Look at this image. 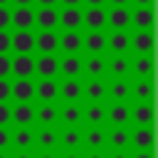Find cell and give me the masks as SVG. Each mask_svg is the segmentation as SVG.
Returning <instances> with one entry per match:
<instances>
[{
  "label": "cell",
  "instance_id": "f907efd6",
  "mask_svg": "<svg viewBox=\"0 0 158 158\" xmlns=\"http://www.w3.org/2000/svg\"><path fill=\"white\" fill-rule=\"evenodd\" d=\"M15 158H32V156H27V153H17Z\"/></svg>",
  "mask_w": 158,
  "mask_h": 158
},
{
  "label": "cell",
  "instance_id": "816d5d0a",
  "mask_svg": "<svg viewBox=\"0 0 158 158\" xmlns=\"http://www.w3.org/2000/svg\"><path fill=\"white\" fill-rule=\"evenodd\" d=\"M40 158H54V156H52V153H42Z\"/></svg>",
  "mask_w": 158,
  "mask_h": 158
},
{
  "label": "cell",
  "instance_id": "5b68a950",
  "mask_svg": "<svg viewBox=\"0 0 158 158\" xmlns=\"http://www.w3.org/2000/svg\"><path fill=\"white\" fill-rule=\"evenodd\" d=\"M35 47L42 54H52L59 47V37L54 35V30H42L40 35H35Z\"/></svg>",
  "mask_w": 158,
  "mask_h": 158
},
{
  "label": "cell",
  "instance_id": "44dd1931",
  "mask_svg": "<svg viewBox=\"0 0 158 158\" xmlns=\"http://www.w3.org/2000/svg\"><path fill=\"white\" fill-rule=\"evenodd\" d=\"M59 69H62L67 77H79V72H81V59L74 57V54H67V57L59 62Z\"/></svg>",
  "mask_w": 158,
  "mask_h": 158
},
{
  "label": "cell",
  "instance_id": "d6986e66",
  "mask_svg": "<svg viewBox=\"0 0 158 158\" xmlns=\"http://www.w3.org/2000/svg\"><path fill=\"white\" fill-rule=\"evenodd\" d=\"M128 118H131V111H128V106H126V104H114V106L109 109V121H111V123L123 126Z\"/></svg>",
  "mask_w": 158,
  "mask_h": 158
},
{
  "label": "cell",
  "instance_id": "bcb514c9",
  "mask_svg": "<svg viewBox=\"0 0 158 158\" xmlns=\"http://www.w3.org/2000/svg\"><path fill=\"white\" fill-rule=\"evenodd\" d=\"M37 2H40V5H54L57 0H37Z\"/></svg>",
  "mask_w": 158,
  "mask_h": 158
},
{
  "label": "cell",
  "instance_id": "e575fe53",
  "mask_svg": "<svg viewBox=\"0 0 158 158\" xmlns=\"http://www.w3.org/2000/svg\"><path fill=\"white\" fill-rule=\"evenodd\" d=\"M62 141H64V146H67V148H74V146H79V131H77V128H69V131H64V133H62Z\"/></svg>",
  "mask_w": 158,
  "mask_h": 158
},
{
  "label": "cell",
  "instance_id": "3957f363",
  "mask_svg": "<svg viewBox=\"0 0 158 158\" xmlns=\"http://www.w3.org/2000/svg\"><path fill=\"white\" fill-rule=\"evenodd\" d=\"M10 72L22 79V77H32L35 74V59L32 54H17L15 59H10Z\"/></svg>",
  "mask_w": 158,
  "mask_h": 158
},
{
  "label": "cell",
  "instance_id": "83f0119b",
  "mask_svg": "<svg viewBox=\"0 0 158 158\" xmlns=\"http://www.w3.org/2000/svg\"><path fill=\"white\" fill-rule=\"evenodd\" d=\"M136 96H138V99H143V101H151V96H153L151 77H146V79H141V81L136 84Z\"/></svg>",
  "mask_w": 158,
  "mask_h": 158
},
{
  "label": "cell",
  "instance_id": "8fae6325",
  "mask_svg": "<svg viewBox=\"0 0 158 158\" xmlns=\"http://www.w3.org/2000/svg\"><path fill=\"white\" fill-rule=\"evenodd\" d=\"M131 47L136 52H141V54H151V49H153V35H151V30H136V35L131 37Z\"/></svg>",
  "mask_w": 158,
  "mask_h": 158
},
{
  "label": "cell",
  "instance_id": "ab89813d",
  "mask_svg": "<svg viewBox=\"0 0 158 158\" xmlns=\"http://www.w3.org/2000/svg\"><path fill=\"white\" fill-rule=\"evenodd\" d=\"M10 25V10L5 5H0V30H5Z\"/></svg>",
  "mask_w": 158,
  "mask_h": 158
},
{
  "label": "cell",
  "instance_id": "e0dca14e",
  "mask_svg": "<svg viewBox=\"0 0 158 158\" xmlns=\"http://www.w3.org/2000/svg\"><path fill=\"white\" fill-rule=\"evenodd\" d=\"M59 47H62L67 54H74V52L81 47V37H79V32H77V30H67V32L59 37Z\"/></svg>",
  "mask_w": 158,
  "mask_h": 158
},
{
  "label": "cell",
  "instance_id": "db71d44e",
  "mask_svg": "<svg viewBox=\"0 0 158 158\" xmlns=\"http://www.w3.org/2000/svg\"><path fill=\"white\" fill-rule=\"evenodd\" d=\"M111 158H128V156H123V153H116V156H111Z\"/></svg>",
  "mask_w": 158,
  "mask_h": 158
},
{
  "label": "cell",
  "instance_id": "ee69618b",
  "mask_svg": "<svg viewBox=\"0 0 158 158\" xmlns=\"http://www.w3.org/2000/svg\"><path fill=\"white\" fill-rule=\"evenodd\" d=\"M151 2L153 0H136V5H148V7H151Z\"/></svg>",
  "mask_w": 158,
  "mask_h": 158
},
{
  "label": "cell",
  "instance_id": "30bf717a",
  "mask_svg": "<svg viewBox=\"0 0 158 158\" xmlns=\"http://www.w3.org/2000/svg\"><path fill=\"white\" fill-rule=\"evenodd\" d=\"M35 72L40 77H54L59 72V62L54 54H42L40 59H35Z\"/></svg>",
  "mask_w": 158,
  "mask_h": 158
},
{
  "label": "cell",
  "instance_id": "ba28073f",
  "mask_svg": "<svg viewBox=\"0 0 158 158\" xmlns=\"http://www.w3.org/2000/svg\"><path fill=\"white\" fill-rule=\"evenodd\" d=\"M10 96H15L17 101H30L35 96V84L30 81V77H22L15 84H10Z\"/></svg>",
  "mask_w": 158,
  "mask_h": 158
},
{
  "label": "cell",
  "instance_id": "4316f807",
  "mask_svg": "<svg viewBox=\"0 0 158 158\" xmlns=\"http://www.w3.org/2000/svg\"><path fill=\"white\" fill-rule=\"evenodd\" d=\"M151 72H153V59H151V54H141V57L136 59V74L151 77Z\"/></svg>",
  "mask_w": 158,
  "mask_h": 158
},
{
  "label": "cell",
  "instance_id": "7402d4cb",
  "mask_svg": "<svg viewBox=\"0 0 158 158\" xmlns=\"http://www.w3.org/2000/svg\"><path fill=\"white\" fill-rule=\"evenodd\" d=\"M133 118H136L141 126H151V121H153V106H151V101L138 104L136 111H133Z\"/></svg>",
  "mask_w": 158,
  "mask_h": 158
},
{
  "label": "cell",
  "instance_id": "cb8c5ba5",
  "mask_svg": "<svg viewBox=\"0 0 158 158\" xmlns=\"http://www.w3.org/2000/svg\"><path fill=\"white\" fill-rule=\"evenodd\" d=\"M86 96H89L91 101H99V99H104V96H106V86H104V81L94 77V79L86 84Z\"/></svg>",
  "mask_w": 158,
  "mask_h": 158
},
{
  "label": "cell",
  "instance_id": "484cf974",
  "mask_svg": "<svg viewBox=\"0 0 158 158\" xmlns=\"http://www.w3.org/2000/svg\"><path fill=\"white\" fill-rule=\"evenodd\" d=\"M84 67H86V72H89L91 77H101V74L106 72V64H104V59H101V57H96V54H94L91 59H86V64H84Z\"/></svg>",
  "mask_w": 158,
  "mask_h": 158
},
{
  "label": "cell",
  "instance_id": "5bb4252c",
  "mask_svg": "<svg viewBox=\"0 0 158 158\" xmlns=\"http://www.w3.org/2000/svg\"><path fill=\"white\" fill-rule=\"evenodd\" d=\"M10 116L17 121V126H27V123H32V118H35V109H32L27 101H17V106L10 109Z\"/></svg>",
  "mask_w": 158,
  "mask_h": 158
},
{
  "label": "cell",
  "instance_id": "7a4b0ae2",
  "mask_svg": "<svg viewBox=\"0 0 158 158\" xmlns=\"http://www.w3.org/2000/svg\"><path fill=\"white\" fill-rule=\"evenodd\" d=\"M10 25H15L17 30H30L35 25V10L30 5H17V10L10 12Z\"/></svg>",
  "mask_w": 158,
  "mask_h": 158
},
{
  "label": "cell",
  "instance_id": "4dcf8cb0",
  "mask_svg": "<svg viewBox=\"0 0 158 158\" xmlns=\"http://www.w3.org/2000/svg\"><path fill=\"white\" fill-rule=\"evenodd\" d=\"M104 116H106V114H104V109H101L99 104H91V106L86 109V121H89V123H101Z\"/></svg>",
  "mask_w": 158,
  "mask_h": 158
},
{
  "label": "cell",
  "instance_id": "60d3db41",
  "mask_svg": "<svg viewBox=\"0 0 158 158\" xmlns=\"http://www.w3.org/2000/svg\"><path fill=\"white\" fill-rule=\"evenodd\" d=\"M7 99H10V84L0 79V101H7Z\"/></svg>",
  "mask_w": 158,
  "mask_h": 158
},
{
  "label": "cell",
  "instance_id": "ffe728a7",
  "mask_svg": "<svg viewBox=\"0 0 158 158\" xmlns=\"http://www.w3.org/2000/svg\"><path fill=\"white\" fill-rule=\"evenodd\" d=\"M133 143H136L138 148H143V151H151V148H153V131H151V126L136 128V133H133Z\"/></svg>",
  "mask_w": 158,
  "mask_h": 158
},
{
  "label": "cell",
  "instance_id": "f1b7e54d",
  "mask_svg": "<svg viewBox=\"0 0 158 158\" xmlns=\"http://www.w3.org/2000/svg\"><path fill=\"white\" fill-rule=\"evenodd\" d=\"M35 116H40V121H42V123H52V121L59 116V111H57V109H54V106L47 101V104H44V106H42V109H40Z\"/></svg>",
  "mask_w": 158,
  "mask_h": 158
},
{
  "label": "cell",
  "instance_id": "f6af8a7d",
  "mask_svg": "<svg viewBox=\"0 0 158 158\" xmlns=\"http://www.w3.org/2000/svg\"><path fill=\"white\" fill-rule=\"evenodd\" d=\"M86 2H89V5H104L106 0H86Z\"/></svg>",
  "mask_w": 158,
  "mask_h": 158
},
{
  "label": "cell",
  "instance_id": "52a82bcc",
  "mask_svg": "<svg viewBox=\"0 0 158 158\" xmlns=\"http://www.w3.org/2000/svg\"><path fill=\"white\" fill-rule=\"evenodd\" d=\"M128 47H131V37L126 35V30H114V32L106 37V49H111V52H116V54H123Z\"/></svg>",
  "mask_w": 158,
  "mask_h": 158
},
{
  "label": "cell",
  "instance_id": "f546056e",
  "mask_svg": "<svg viewBox=\"0 0 158 158\" xmlns=\"http://www.w3.org/2000/svg\"><path fill=\"white\" fill-rule=\"evenodd\" d=\"M32 141H35V136L22 126V128H17V133H15V143H17V148H30L32 146Z\"/></svg>",
  "mask_w": 158,
  "mask_h": 158
},
{
  "label": "cell",
  "instance_id": "277c9868",
  "mask_svg": "<svg viewBox=\"0 0 158 158\" xmlns=\"http://www.w3.org/2000/svg\"><path fill=\"white\" fill-rule=\"evenodd\" d=\"M106 25H111L114 30H126L131 25V12L126 10V5H114V10H109L106 15Z\"/></svg>",
  "mask_w": 158,
  "mask_h": 158
},
{
  "label": "cell",
  "instance_id": "c3c4849f",
  "mask_svg": "<svg viewBox=\"0 0 158 158\" xmlns=\"http://www.w3.org/2000/svg\"><path fill=\"white\" fill-rule=\"evenodd\" d=\"M128 0H111V5H126Z\"/></svg>",
  "mask_w": 158,
  "mask_h": 158
},
{
  "label": "cell",
  "instance_id": "603a6c76",
  "mask_svg": "<svg viewBox=\"0 0 158 158\" xmlns=\"http://www.w3.org/2000/svg\"><path fill=\"white\" fill-rule=\"evenodd\" d=\"M128 67H131V64H128V59H126L123 54H118V57H114V59L109 62V72H111L116 79H118V77H126V74H128Z\"/></svg>",
  "mask_w": 158,
  "mask_h": 158
},
{
  "label": "cell",
  "instance_id": "7bdbcfd3",
  "mask_svg": "<svg viewBox=\"0 0 158 158\" xmlns=\"http://www.w3.org/2000/svg\"><path fill=\"white\" fill-rule=\"evenodd\" d=\"M136 158H153V153L151 151H141V153H136Z\"/></svg>",
  "mask_w": 158,
  "mask_h": 158
},
{
  "label": "cell",
  "instance_id": "8d00e7d4",
  "mask_svg": "<svg viewBox=\"0 0 158 158\" xmlns=\"http://www.w3.org/2000/svg\"><path fill=\"white\" fill-rule=\"evenodd\" d=\"M7 121H12V116H10V106H7L5 101H0V126H5Z\"/></svg>",
  "mask_w": 158,
  "mask_h": 158
},
{
  "label": "cell",
  "instance_id": "681fc988",
  "mask_svg": "<svg viewBox=\"0 0 158 158\" xmlns=\"http://www.w3.org/2000/svg\"><path fill=\"white\" fill-rule=\"evenodd\" d=\"M64 5H79V0H62Z\"/></svg>",
  "mask_w": 158,
  "mask_h": 158
},
{
  "label": "cell",
  "instance_id": "9c48e42d",
  "mask_svg": "<svg viewBox=\"0 0 158 158\" xmlns=\"http://www.w3.org/2000/svg\"><path fill=\"white\" fill-rule=\"evenodd\" d=\"M35 22L42 27V30H54L59 25V12L52 7V5H44L40 12H35Z\"/></svg>",
  "mask_w": 158,
  "mask_h": 158
},
{
  "label": "cell",
  "instance_id": "7dc6e473",
  "mask_svg": "<svg viewBox=\"0 0 158 158\" xmlns=\"http://www.w3.org/2000/svg\"><path fill=\"white\" fill-rule=\"evenodd\" d=\"M32 0H15V5H30Z\"/></svg>",
  "mask_w": 158,
  "mask_h": 158
},
{
  "label": "cell",
  "instance_id": "7c38bea8",
  "mask_svg": "<svg viewBox=\"0 0 158 158\" xmlns=\"http://www.w3.org/2000/svg\"><path fill=\"white\" fill-rule=\"evenodd\" d=\"M131 22L136 25V30H151L153 27V10L148 5H138L136 12L131 15Z\"/></svg>",
  "mask_w": 158,
  "mask_h": 158
},
{
  "label": "cell",
  "instance_id": "74e56055",
  "mask_svg": "<svg viewBox=\"0 0 158 158\" xmlns=\"http://www.w3.org/2000/svg\"><path fill=\"white\" fill-rule=\"evenodd\" d=\"M7 52H10V35L0 30V54H7Z\"/></svg>",
  "mask_w": 158,
  "mask_h": 158
},
{
  "label": "cell",
  "instance_id": "11a10c76",
  "mask_svg": "<svg viewBox=\"0 0 158 158\" xmlns=\"http://www.w3.org/2000/svg\"><path fill=\"white\" fill-rule=\"evenodd\" d=\"M64 158H79V156H77V153H69V156H64Z\"/></svg>",
  "mask_w": 158,
  "mask_h": 158
},
{
  "label": "cell",
  "instance_id": "6f0895ef",
  "mask_svg": "<svg viewBox=\"0 0 158 158\" xmlns=\"http://www.w3.org/2000/svg\"><path fill=\"white\" fill-rule=\"evenodd\" d=\"M0 158H7V156H2V153H0Z\"/></svg>",
  "mask_w": 158,
  "mask_h": 158
},
{
  "label": "cell",
  "instance_id": "d6a6232c",
  "mask_svg": "<svg viewBox=\"0 0 158 158\" xmlns=\"http://www.w3.org/2000/svg\"><path fill=\"white\" fill-rule=\"evenodd\" d=\"M111 143H114L116 148H123V146L128 143V133H126V128H123V126H118V128H114V131H111Z\"/></svg>",
  "mask_w": 158,
  "mask_h": 158
},
{
  "label": "cell",
  "instance_id": "6da1fadb",
  "mask_svg": "<svg viewBox=\"0 0 158 158\" xmlns=\"http://www.w3.org/2000/svg\"><path fill=\"white\" fill-rule=\"evenodd\" d=\"M10 49H15L17 54H30L35 49V35L30 30H17L15 35H10Z\"/></svg>",
  "mask_w": 158,
  "mask_h": 158
},
{
  "label": "cell",
  "instance_id": "4fadbf2b",
  "mask_svg": "<svg viewBox=\"0 0 158 158\" xmlns=\"http://www.w3.org/2000/svg\"><path fill=\"white\" fill-rule=\"evenodd\" d=\"M81 44H84L91 54H99V52L106 49V37H104L101 30H89V35L81 40Z\"/></svg>",
  "mask_w": 158,
  "mask_h": 158
},
{
  "label": "cell",
  "instance_id": "f5cc1de1",
  "mask_svg": "<svg viewBox=\"0 0 158 158\" xmlns=\"http://www.w3.org/2000/svg\"><path fill=\"white\" fill-rule=\"evenodd\" d=\"M89 158H104V156H101V153H91Z\"/></svg>",
  "mask_w": 158,
  "mask_h": 158
},
{
  "label": "cell",
  "instance_id": "d590c367",
  "mask_svg": "<svg viewBox=\"0 0 158 158\" xmlns=\"http://www.w3.org/2000/svg\"><path fill=\"white\" fill-rule=\"evenodd\" d=\"M86 143H89L91 148L101 146V143H104V133H101V128H91V131L86 133Z\"/></svg>",
  "mask_w": 158,
  "mask_h": 158
},
{
  "label": "cell",
  "instance_id": "f35d334b",
  "mask_svg": "<svg viewBox=\"0 0 158 158\" xmlns=\"http://www.w3.org/2000/svg\"><path fill=\"white\" fill-rule=\"evenodd\" d=\"M7 74H10V57L0 54V79H5Z\"/></svg>",
  "mask_w": 158,
  "mask_h": 158
},
{
  "label": "cell",
  "instance_id": "8992f818",
  "mask_svg": "<svg viewBox=\"0 0 158 158\" xmlns=\"http://www.w3.org/2000/svg\"><path fill=\"white\" fill-rule=\"evenodd\" d=\"M81 22L89 30H101L106 25V12L101 10V5H89V10L81 15Z\"/></svg>",
  "mask_w": 158,
  "mask_h": 158
},
{
  "label": "cell",
  "instance_id": "ac0fdd59",
  "mask_svg": "<svg viewBox=\"0 0 158 158\" xmlns=\"http://www.w3.org/2000/svg\"><path fill=\"white\" fill-rule=\"evenodd\" d=\"M59 91H62V96H64L67 101H77L79 94H81V84L77 81V77H69V79L59 86Z\"/></svg>",
  "mask_w": 158,
  "mask_h": 158
},
{
  "label": "cell",
  "instance_id": "836d02e7",
  "mask_svg": "<svg viewBox=\"0 0 158 158\" xmlns=\"http://www.w3.org/2000/svg\"><path fill=\"white\" fill-rule=\"evenodd\" d=\"M79 116H81V111H79V106H74V104H69V106L62 109V118H64L67 123H77Z\"/></svg>",
  "mask_w": 158,
  "mask_h": 158
},
{
  "label": "cell",
  "instance_id": "b9f144b4",
  "mask_svg": "<svg viewBox=\"0 0 158 158\" xmlns=\"http://www.w3.org/2000/svg\"><path fill=\"white\" fill-rule=\"evenodd\" d=\"M10 143V133L5 131V126H0V148H5Z\"/></svg>",
  "mask_w": 158,
  "mask_h": 158
},
{
  "label": "cell",
  "instance_id": "9f6ffc18",
  "mask_svg": "<svg viewBox=\"0 0 158 158\" xmlns=\"http://www.w3.org/2000/svg\"><path fill=\"white\" fill-rule=\"evenodd\" d=\"M7 2H10V0H0V5H7Z\"/></svg>",
  "mask_w": 158,
  "mask_h": 158
},
{
  "label": "cell",
  "instance_id": "1f68e13d",
  "mask_svg": "<svg viewBox=\"0 0 158 158\" xmlns=\"http://www.w3.org/2000/svg\"><path fill=\"white\" fill-rule=\"evenodd\" d=\"M37 141H40V146H44V148H52V146L57 143V131H52V128H44V131H40Z\"/></svg>",
  "mask_w": 158,
  "mask_h": 158
},
{
  "label": "cell",
  "instance_id": "d4e9b609",
  "mask_svg": "<svg viewBox=\"0 0 158 158\" xmlns=\"http://www.w3.org/2000/svg\"><path fill=\"white\" fill-rule=\"evenodd\" d=\"M111 96L116 99V101H123V99H128V94H131V89H128V84L123 81V77H118L114 84H111Z\"/></svg>",
  "mask_w": 158,
  "mask_h": 158
},
{
  "label": "cell",
  "instance_id": "9a60e30c",
  "mask_svg": "<svg viewBox=\"0 0 158 158\" xmlns=\"http://www.w3.org/2000/svg\"><path fill=\"white\" fill-rule=\"evenodd\" d=\"M59 22L64 25V30H77L81 25V12L77 10V5H67L59 12Z\"/></svg>",
  "mask_w": 158,
  "mask_h": 158
},
{
  "label": "cell",
  "instance_id": "2e32d148",
  "mask_svg": "<svg viewBox=\"0 0 158 158\" xmlns=\"http://www.w3.org/2000/svg\"><path fill=\"white\" fill-rule=\"evenodd\" d=\"M35 94H37L42 101H52V99L59 94V86H57V81H54L52 77H44V79L35 86Z\"/></svg>",
  "mask_w": 158,
  "mask_h": 158
}]
</instances>
